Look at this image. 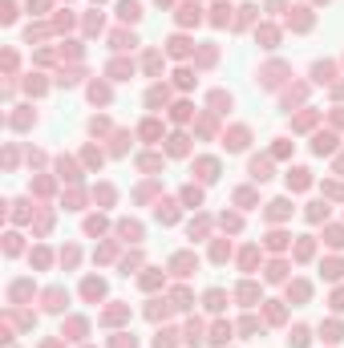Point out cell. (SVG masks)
I'll return each instance as SVG.
<instances>
[{
    "label": "cell",
    "instance_id": "18",
    "mask_svg": "<svg viewBox=\"0 0 344 348\" xmlns=\"http://www.w3.org/2000/svg\"><path fill=\"white\" fill-rule=\"evenodd\" d=\"M211 106H215V114H223V106L231 110V98H227V93H211Z\"/></svg>",
    "mask_w": 344,
    "mask_h": 348
},
{
    "label": "cell",
    "instance_id": "4",
    "mask_svg": "<svg viewBox=\"0 0 344 348\" xmlns=\"http://www.w3.org/2000/svg\"><path fill=\"white\" fill-rule=\"evenodd\" d=\"M178 20H182V24H199V20H203L199 4H182V8H178Z\"/></svg>",
    "mask_w": 344,
    "mask_h": 348
},
{
    "label": "cell",
    "instance_id": "16",
    "mask_svg": "<svg viewBox=\"0 0 344 348\" xmlns=\"http://www.w3.org/2000/svg\"><path fill=\"white\" fill-rule=\"evenodd\" d=\"M288 211H292V207H288L284 199H279V203H271V207H267V219H284Z\"/></svg>",
    "mask_w": 344,
    "mask_h": 348
},
{
    "label": "cell",
    "instance_id": "17",
    "mask_svg": "<svg viewBox=\"0 0 344 348\" xmlns=\"http://www.w3.org/2000/svg\"><path fill=\"white\" fill-rule=\"evenodd\" d=\"M223 300H227V296L219 292V288H215V292H207V308H211V312H219V308H223Z\"/></svg>",
    "mask_w": 344,
    "mask_h": 348
},
{
    "label": "cell",
    "instance_id": "35",
    "mask_svg": "<svg viewBox=\"0 0 344 348\" xmlns=\"http://www.w3.org/2000/svg\"><path fill=\"white\" fill-rule=\"evenodd\" d=\"M114 348H134V336H130V340H126V336H117V340H114Z\"/></svg>",
    "mask_w": 344,
    "mask_h": 348
},
{
    "label": "cell",
    "instance_id": "25",
    "mask_svg": "<svg viewBox=\"0 0 344 348\" xmlns=\"http://www.w3.org/2000/svg\"><path fill=\"white\" fill-rule=\"evenodd\" d=\"M211 20H215V24H227V20H231V8H227V4H219V8H215V16H211Z\"/></svg>",
    "mask_w": 344,
    "mask_h": 348
},
{
    "label": "cell",
    "instance_id": "5",
    "mask_svg": "<svg viewBox=\"0 0 344 348\" xmlns=\"http://www.w3.org/2000/svg\"><path fill=\"white\" fill-rule=\"evenodd\" d=\"M81 292H85V300H102V296H106V283H102V279H85Z\"/></svg>",
    "mask_w": 344,
    "mask_h": 348
},
{
    "label": "cell",
    "instance_id": "2",
    "mask_svg": "<svg viewBox=\"0 0 344 348\" xmlns=\"http://www.w3.org/2000/svg\"><path fill=\"white\" fill-rule=\"evenodd\" d=\"M166 98H170V89H166V85H154V89L146 93V106H150V110H154V106H166Z\"/></svg>",
    "mask_w": 344,
    "mask_h": 348
},
{
    "label": "cell",
    "instance_id": "31",
    "mask_svg": "<svg viewBox=\"0 0 344 348\" xmlns=\"http://www.w3.org/2000/svg\"><path fill=\"white\" fill-rule=\"evenodd\" d=\"M328 243H332V247H344V231L332 227V231H328Z\"/></svg>",
    "mask_w": 344,
    "mask_h": 348
},
{
    "label": "cell",
    "instance_id": "1",
    "mask_svg": "<svg viewBox=\"0 0 344 348\" xmlns=\"http://www.w3.org/2000/svg\"><path fill=\"white\" fill-rule=\"evenodd\" d=\"M199 178L203 182H215L219 178V162H215V158H199Z\"/></svg>",
    "mask_w": 344,
    "mask_h": 348
},
{
    "label": "cell",
    "instance_id": "8",
    "mask_svg": "<svg viewBox=\"0 0 344 348\" xmlns=\"http://www.w3.org/2000/svg\"><path fill=\"white\" fill-rule=\"evenodd\" d=\"M170 267H174V275H191L195 259H191V255H174V263H170Z\"/></svg>",
    "mask_w": 344,
    "mask_h": 348
},
{
    "label": "cell",
    "instance_id": "3",
    "mask_svg": "<svg viewBox=\"0 0 344 348\" xmlns=\"http://www.w3.org/2000/svg\"><path fill=\"white\" fill-rule=\"evenodd\" d=\"M117 12H121V20H130V24H134V20L142 16V8H138V0H121V4H117Z\"/></svg>",
    "mask_w": 344,
    "mask_h": 348
},
{
    "label": "cell",
    "instance_id": "22",
    "mask_svg": "<svg viewBox=\"0 0 344 348\" xmlns=\"http://www.w3.org/2000/svg\"><path fill=\"white\" fill-rule=\"evenodd\" d=\"M312 77H316V81H332V65H312Z\"/></svg>",
    "mask_w": 344,
    "mask_h": 348
},
{
    "label": "cell",
    "instance_id": "6",
    "mask_svg": "<svg viewBox=\"0 0 344 348\" xmlns=\"http://www.w3.org/2000/svg\"><path fill=\"white\" fill-rule=\"evenodd\" d=\"M312 150H316V154H332V150H336V138H332V134H316Z\"/></svg>",
    "mask_w": 344,
    "mask_h": 348
},
{
    "label": "cell",
    "instance_id": "14",
    "mask_svg": "<svg viewBox=\"0 0 344 348\" xmlns=\"http://www.w3.org/2000/svg\"><path fill=\"white\" fill-rule=\"evenodd\" d=\"M134 33H114V49H134Z\"/></svg>",
    "mask_w": 344,
    "mask_h": 348
},
{
    "label": "cell",
    "instance_id": "23",
    "mask_svg": "<svg viewBox=\"0 0 344 348\" xmlns=\"http://www.w3.org/2000/svg\"><path fill=\"white\" fill-rule=\"evenodd\" d=\"M117 231H121V235H126V239H142V227H138V223H121Z\"/></svg>",
    "mask_w": 344,
    "mask_h": 348
},
{
    "label": "cell",
    "instance_id": "26",
    "mask_svg": "<svg viewBox=\"0 0 344 348\" xmlns=\"http://www.w3.org/2000/svg\"><path fill=\"white\" fill-rule=\"evenodd\" d=\"M158 219H162V223H174V203H162L158 207Z\"/></svg>",
    "mask_w": 344,
    "mask_h": 348
},
{
    "label": "cell",
    "instance_id": "32",
    "mask_svg": "<svg viewBox=\"0 0 344 348\" xmlns=\"http://www.w3.org/2000/svg\"><path fill=\"white\" fill-rule=\"evenodd\" d=\"M235 203H239V207H251V203H255V195H251V191H239V195H235Z\"/></svg>",
    "mask_w": 344,
    "mask_h": 348
},
{
    "label": "cell",
    "instance_id": "13",
    "mask_svg": "<svg viewBox=\"0 0 344 348\" xmlns=\"http://www.w3.org/2000/svg\"><path fill=\"white\" fill-rule=\"evenodd\" d=\"M227 336H231V324H215V332H211V344H227Z\"/></svg>",
    "mask_w": 344,
    "mask_h": 348
},
{
    "label": "cell",
    "instance_id": "11",
    "mask_svg": "<svg viewBox=\"0 0 344 348\" xmlns=\"http://www.w3.org/2000/svg\"><path fill=\"white\" fill-rule=\"evenodd\" d=\"M45 308L49 312H61V308H65V292H49L45 296Z\"/></svg>",
    "mask_w": 344,
    "mask_h": 348
},
{
    "label": "cell",
    "instance_id": "21",
    "mask_svg": "<svg viewBox=\"0 0 344 348\" xmlns=\"http://www.w3.org/2000/svg\"><path fill=\"white\" fill-rule=\"evenodd\" d=\"M324 215H328V207H324V203H312V207H308V219H312V223H320Z\"/></svg>",
    "mask_w": 344,
    "mask_h": 348
},
{
    "label": "cell",
    "instance_id": "29",
    "mask_svg": "<svg viewBox=\"0 0 344 348\" xmlns=\"http://www.w3.org/2000/svg\"><path fill=\"white\" fill-rule=\"evenodd\" d=\"M340 271H344V263H340V259H332V263H324V275H328V279H336Z\"/></svg>",
    "mask_w": 344,
    "mask_h": 348
},
{
    "label": "cell",
    "instance_id": "28",
    "mask_svg": "<svg viewBox=\"0 0 344 348\" xmlns=\"http://www.w3.org/2000/svg\"><path fill=\"white\" fill-rule=\"evenodd\" d=\"M170 154H186V138H182V134L170 138Z\"/></svg>",
    "mask_w": 344,
    "mask_h": 348
},
{
    "label": "cell",
    "instance_id": "15",
    "mask_svg": "<svg viewBox=\"0 0 344 348\" xmlns=\"http://www.w3.org/2000/svg\"><path fill=\"white\" fill-rule=\"evenodd\" d=\"M182 203L199 207V203H203V191H199V186H186V191H182Z\"/></svg>",
    "mask_w": 344,
    "mask_h": 348
},
{
    "label": "cell",
    "instance_id": "12",
    "mask_svg": "<svg viewBox=\"0 0 344 348\" xmlns=\"http://www.w3.org/2000/svg\"><path fill=\"white\" fill-rule=\"evenodd\" d=\"M186 53H191V41H186V37H174V41H170V57H186Z\"/></svg>",
    "mask_w": 344,
    "mask_h": 348
},
{
    "label": "cell",
    "instance_id": "20",
    "mask_svg": "<svg viewBox=\"0 0 344 348\" xmlns=\"http://www.w3.org/2000/svg\"><path fill=\"white\" fill-rule=\"evenodd\" d=\"M288 340H292V348H304V344H308V328H292Z\"/></svg>",
    "mask_w": 344,
    "mask_h": 348
},
{
    "label": "cell",
    "instance_id": "36",
    "mask_svg": "<svg viewBox=\"0 0 344 348\" xmlns=\"http://www.w3.org/2000/svg\"><path fill=\"white\" fill-rule=\"evenodd\" d=\"M332 308H344V292H336V296H332Z\"/></svg>",
    "mask_w": 344,
    "mask_h": 348
},
{
    "label": "cell",
    "instance_id": "9",
    "mask_svg": "<svg viewBox=\"0 0 344 348\" xmlns=\"http://www.w3.org/2000/svg\"><path fill=\"white\" fill-rule=\"evenodd\" d=\"M308 182H312V178H308V170H292V174H288V186H292V191H304Z\"/></svg>",
    "mask_w": 344,
    "mask_h": 348
},
{
    "label": "cell",
    "instance_id": "24",
    "mask_svg": "<svg viewBox=\"0 0 344 348\" xmlns=\"http://www.w3.org/2000/svg\"><path fill=\"white\" fill-rule=\"evenodd\" d=\"M65 332H69V340H81V332H85V320H69V328H65Z\"/></svg>",
    "mask_w": 344,
    "mask_h": 348
},
{
    "label": "cell",
    "instance_id": "19",
    "mask_svg": "<svg viewBox=\"0 0 344 348\" xmlns=\"http://www.w3.org/2000/svg\"><path fill=\"white\" fill-rule=\"evenodd\" d=\"M320 332H324V340H328V344H336V340H340V324H336V320H332V324H324Z\"/></svg>",
    "mask_w": 344,
    "mask_h": 348
},
{
    "label": "cell",
    "instance_id": "27",
    "mask_svg": "<svg viewBox=\"0 0 344 348\" xmlns=\"http://www.w3.org/2000/svg\"><path fill=\"white\" fill-rule=\"evenodd\" d=\"M89 98H93V102H110V89H106V85H93Z\"/></svg>",
    "mask_w": 344,
    "mask_h": 348
},
{
    "label": "cell",
    "instance_id": "30",
    "mask_svg": "<svg viewBox=\"0 0 344 348\" xmlns=\"http://www.w3.org/2000/svg\"><path fill=\"white\" fill-rule=\"evenodd\" d=\"M158 134H162L158 121H146V125H142V138H158Z\"/></svg>",
    "mask_w": 344,
    "mask_h": 348
},
{
    "label": "cell",
    "instance_id": "33",
    "mask_svg": "<svg viewBox=\"0 0 344 348\" xmlns=\"http://www.w3.org/2000/svg\"><path fill=\"white\" fill-rule=\"evenodd\" d=\"M211 255H215V259H227V255H231V247H227V243H215Z\"/></svg>",
    "mask_w": 344,
    "mask_h": 348
},
{
    "label": "cell",
    "instance_id": "37",
    "mask_svg": "<svg viewBox=\"0 0 344 348\" xmlns=\"http://www.w3.org/2000/svg\"><path fill=\"white\" fill-rule=\"evenodd\" d=\"M158 4H170V0H158Z\"/></svg>",
    "mask_w": 344,
    "mask_h": 348
},
{
    "label": "cell",
    "instance_id": "34",
    "mask_svg": "<svg viewBox=\"0 0 344 348\" xmlns=\"http://www.w3.org/2000/svg\"><path fill=\"white\" fill-rule=\"evenodd\" d=\"M154 348H174V332H162V336H158V344H154Z\"/></svg>",
    "mask_w": 344,
    "mask_h": 348
},
{
    "label": "cell",
    "instance_id": "10",
    "mask_svg": "<svg viewBox=\"0 0 344 348\" xmlns=\"http://www.w3.org/2000/svg\"><path fill=\"white\" fill-rule=\"evenodd\" d=\"M267 170H271V162H267V158H263V162H259V158H255V162H251V178H255V182H263V178H271Z\"/></svg>",
    "mask_w": 344,
    "mask_h": 348
},
{
    "label": "cell",
    "instance_id": "7",
    "mask_svg": "<svg viewBox=\"0 0 344 348\" xmlns=\"http://www.w3.org/2000/svg\"><path fill=\"white\" fill-rule=\"evenodd\" d=\"M227 146H231V150H243V146H247V130H243V125H235V130L227 134Z\"/></svg>",
    "mask_w": 344,
    "mask_h": 348
}]
</instances>
